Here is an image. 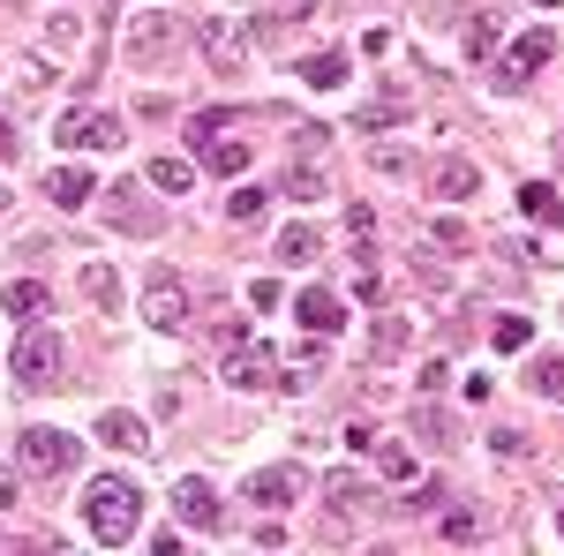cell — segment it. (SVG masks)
Masks as SVG:
<instances>
[{"mask_svg":"<svg viewBox=\"0 0 564 556\" xmlns=\"http://www.w3.org/2000/svg\"><path fill=\"white\" fill-rule=\"evenodd\" d=\"M249 301H257V308H279L286 294H279V279H257V286H249Z\"/></svg>","mask_w":564,"mask_h":556,"instance_id":"40","label":"cell"},{"mask_svg":"<svg viewBox=\"0 0 564 556\" xmlns=\"http://www.w3.org/2000/svg\"><path fill=\"white\" fill-rule=\"evenodd\" d=\"M436 504H444V481H422V489H406L391 512H399V519H422V512H436Z\"/></svg>","mask_w":564,"mask_h":556,"instance_id":"32","label":"cell"},{"mask_svg":"<svg viewBox=\"0 0 564 556\" xmlns=\"http://www.w3.org/2000/svg\"><path fill=\"white\" fill-rule=\"evenodd\" d=\"M294 324L316 331V339H332V331L347 324V301L332 294V286H302V294H294Z\"/></svg>","mask_w":564,"mask_h":556,"instance_id":"13","label":"cell"},{"mask_svg":"<svg viewBox=\"0 0 564 556\" xmlns=\"http://www.w3.org/2000/svg\"><path fill=\"white\" fill-rule=\"evenodd\" d=\"M181 39V15H166V8H143L129 31H121V61H135V68H159L166 53H174Z\"/></svg>","mask_w":564,"mask_h":556,"instance_id":"3","label":"cell"},{"mask_svg":"<svg viewBox=\"0 0 564 556\" xmlns=\"http://www.w3.org/2000/svg\"><path fill=\"white\" fill-rule=\"evenodd\" d=\"M106 218H113V233H166V211L159 204H143V188L135 181H121V188H106Z\"/></svg>","mask_w":564,"mask_h":556,"instance_id":"9","label":"cell"},{"mask_svg":"<svg viewBox=\"0 0 564 556\" xmlns=\"http://www.w3.org/2000/svg\"><path fill=\"white\" fill-rule=\"evenodd\" d=\"M391 121H406V98H384V106H369V113H361L354 129H361V135H384Z\"/></svg>","mask_w":564,"mask_h":556,"instance_id":"34","label":"cell"},{"mask_svg":"<svg viewBox=\"0 0 564 556\" xmlns=\"http://www.w3.org/2000/svg\"><path fill=\"white\" fill-rule=\"evenodd\" d=\"M302 84L308 90H339V84H347V53H308V61H302Z\"/></svg>","mask_w":564,"mask_h":556,"instance_id":"21","label":"cell"},{"mask_svg":"<svg viewBox=\"0 0 564 556\" xmlns=\"http://www.w3.org/2000/svg\"><path fill=\"white\" fill-rule=\"evenodd\" d=\"M263 211H271V196L234 181V196H226V218H234V226H263Z\"/></svg>","mask_w":564,"mask_h":556,"instance_id":"28","label":"cell"},{"mask_svg":"<svg viewBox=\"0 0 564 556\" xmlns=\"http://www.w3.org/2000/svg\"><path fill=\"white\" fill-rule=\"evenodd\" d=\"M226 384L234 391H279V353L263 339H234L226 346Z\"/></svg>","mask_w":564,"mask_h":556,"instance_id":"7","label":"cell"},{"mask_svg":"<svg viewBox=\"0 0 564 556\" xmlns=\"http://www.w3.org/2000/svg\"><path fill=\"white\" fill-rule=\"evenodd\" d=\"M0 211H8V188H0Z\"/></svg>","mask_w":564,"mask_h":556,"instance_id":"44","label":"cell"},{"mask_svg":"<svg viewBox=\"0 0 564 556\" xmlns=\"http://www.w3.org/2000/svg\"><path fill=\"white\" fill-rule=\"evenodd\" d=\"M406 339H414V331H406V316H377V331H369L377 353H406Z\"/></svg>","mask_w":564,"mask_h":556,"instance_id":"33","label":"cell"},{"mask_svg":"<svg viewBox=\"0 0 564 556\" xmlns=\"http://www.w3.org/2000/svg\"><path fill=\"white\" fill-rule=\"evenodd\" d=\"M53 135H61V143H84V151H113V143H121V121H113V113H90V106H68V113L53 121Z\"/></svg>","mask_w":564,"mask_h":556,"instance_id":"11","label":"cell"},{"mask_svg":"<svg viewBox=\"0 0 564 556\" xmlns=\"http://www.w3.org/2000/svg\"><path fill=\"white\" fill-rule=\"evenodd\" d=\"M174 519H181V526H196V534H218V526H226V504H218L212 481L181 473V481H174Z\"/></svg>","mask_w":564,"mask_h":556,"instance_id":"10","label":"cell"},{"mask_svg":"<svg viewBox=\"0 0 564 556\" xmlns=\"http://www.w3.org/2000/svg\"><path fill=\"white\" fill-rule=\"evenodd\" d=\"M294 497H302V473L294 467H263V473L241 481V504H263V512H286Z\"/></svg>","mask_w":564,"mask_h":556,"instance_id":"14","label":"cell"},{"mask_svg":"<svg viewBox=\"0 0 564 556\" xmlns=\"http://www.w3.org/2000/svg\"><path fill=\"white\" fill-rule=\"evenodd\" d=\"M430 249H452V257H459V249H475V233H467L459 218H436V226H430Z\"/></svg>","mask_w":564,"mask_h":556,"instance_id":"35","label":"cell"},{"mask_svg":"<svg viewBox=\"0 0 564 556\" xmlns=\"http://www.w3.org/2000/svg\"><path fill=\"white\" fill-rule=\"evenodd\" d=\"M23 143H15V121H0V159H15Z\"/></svg>","mask_w":564,"mask_h":556,"instance_id":"41","label":"cell"},{"mask_svg":"<svg viewBox=\"0 0 564 556\" xmlns=\"http://www.w3.org/2000/svg\"><path fill=\"white\" fill-rule=\"evenodd\" d=\"M8 504H15V473H0V512H8Z\"/></svg>","mask_w":564,"mask_h":556,"instance_id":"42","label":"cell"},{"mask_svg":"<svg viewBox=\"0 0 564 556\" xmlns=\"http://www.w3.org/2000/svg\"><path fill=\"white\" fill-rule=\"evenodd\" d=\"M444 542H452V549L481 542V512H475V504H452V512H444Z\"/></svg>","mask_w":564,"mask_h":556,"instance_id":"31","label":"cell"},{"mask_svg":"<svg viewBox=\"0 0 564 556\" xmlns=\"http://www.w3.org/2000/svg\"><path fill=\"white\" fill-rule=\"evenodd\" d=\"M23 473H76V459H84V444L68 436V428H23Z\"/></svg>","mask_w":564,"mask_h":556,"instance_id":"6","label":"cell"},{"mask_svg":"<svg viewBox=\"0 0 564 556\" xmlns=\"http://www.w3.org/2000/svg\"><path fill=\"white\" fill-rule=\"evenodd\" d=\"M520 211L534 218V226H564V196L550 188V181H527V188H520Z\"/></svg>","mask_w":564,"mask_h":556,"instance_id":"17","label":"cell"},{"mask_svg":"<svg viewBox=\"0 0 564 556\" xmlns=\"http://www.w3.org/2000/svg\"><path fill=\"white\" fill-rule=\"evenodd\" d=\"M422 188H430L436 204H467V196L481 188V166H475V159H430Z\"/></svg>","mask_w":564,"mask_h":556,"instance_id":"12","label":"cell"},{"mask_svg":"<svg viewBox=\"0 0 564 556\" xmlns=\"http://www.w3.org/2000/svg\"><path fill=\"white\" fill-rule=\"evenodd\" d=\"M324 188H332V173L316 166V159H294V166H286V196H294V204H316V196H324Z\"/></svg>","mask_w":564,"mask_h":556,"instance_id":"22","label":"cell"},{"mask_svg":"<svg viewBox=\"0 0 564 556\" xmlns=\"http://www.w3.org/2000/svg\"><path fill=\"white\" fill-rule=\"evenodd\" d=\"M84 294L106 308V316H121V279L106 271V263H84Z\"/></svg>","mask_w":564,"mask_h":556,"instance_id":"27","label":"cell"},{"mask_svg":"<svg viewBox=\"0 0 564 556\" xmlns=\"http://www.w3.org/2000/svg\"><path fill=\"white\" fill-rule=\"evenodd\" d=\"M98 444H113V451H151V428H143V414H98Z\"/></svg>","mask_w":564,"mask_h":556,"instance_id":"15","label":"cell"},{"mask_svg":"<svg viewBox=\"0 0 564 556\" xmlns=\"http://www.w3.org/2000/svg\"><path fill=\"white\" fill-rule=\"evenodd\" d=\"M151 188H166V196H188V188H196V166H188V159H151Z\"/></svg>","mask_w":564,"mask_h":556,"instance_id":"29","label":"cell"},{"mask_svg":"<svg viewBox=\"0 0 564 556\" xmlns=\"http://www.w3.org/2000/svg\"><path fill=\"white\" fill-rule=\"evenodd\" d=\"M308 257H324V233H316L308 218H294V226L279 233V263H308Z\"/></svg>","mask_w":564,"mask_h":556,"instance_id":"19","label":"cell"},{"mask_svg":"<svg viewBox=\"0 0 564 556\" xmlns=\"http://www.w3.org/2000/svg\"><path fill=\"white\" fill-rule=\"evenodd\" d=\"M324 497H332V512H339V519H354L361 504H369V489H361V473H332V481H324Z\"/></svg>","mask_w":564,"mask_h":556,"instance_id":"26","label":"cell"},{"mask_svg":"<svg viewBox=\"0 0 564 556\" xmlns=\"http://www.w3.org/2000/svg\"><path fill=\"white\" fill-rule=\"evenodd\" d=\"M45 196H53L61 211H76L84 196H98V181H90V166H53L45 173Z\"/></svg>","mask_w":564,"mask_h":556,"instance_id":"16","label":"cell"},{"mask_svg":"<svg viewBox=\"0 0 564 556\" xmlns=\"http://www.w3.org/2000/svg\"><path fill=\"white\" fill-rule=\"evenodd\" d=\"M8 377L23 391H53V377H61V331L53 324H23V339L8 353Z\"/></svg>","mask_w":564,"mask_h":556,"instance_id":"2","label":"cell"},{"mask_svg":"<svg viewBox=\"0 0 564 556\" xmlns=\"http://www.w3.org/2000/svg\"><path fill=\"white\" fill-rule=\"evenodd\" d=\"M377 467H384L391 481H406V473H414V451H406V444H384V436H377Z\"/></svg>","mask_w":564,"mask_h":556,"instance_id":"36","label":"cell"},{"mask_svg":"<svg viewBox=\"0 0 564 556\" xmlns=\"http://www.w3.org/2000/svg\"><path fill=\"white\" fill-rule=\"evenodd\" d=\"M414 436H430V444H459V422H452L444 406H430V399H414Z\"/></svg>","mask_w":564,"mask_h":556,"instance_id":"25","label":"cell"},{"mask_svg":"<svg viewBox=\"0 0 564 556\" xmlns=\"http://www.w3.org/2000/svg\"><path fill=\"white\" fill-rule=\"evenodd\" d=\"M497 45H505V15H497V8H481V15H467V53H475V61H489Z\"/></svg>","mask_w":564,"mask_h":556,"instance_id":"20","label":"cell"},{"mask_svg":"<svg viewBox=\"0 0 564 556\" xmlns=\"http://www.w3.org/2000/svg\"><path fill=\"white\" fill-rule=\"evenodd\" d=\"M557 534H564V504H557Z\"/></svg>","mask_w":564,"mask_h":556,"instance_id":"43","label":"cell"},{"mask_svg":"<svg viewBox=\"0 0 564 556\" xmlns=\"http://www.w3.org/2000/svg\"><path fill=\"white\" fill-rule=\"evenodd\" d=\"M444 377H452L444 361H422V399H436V391H444Z\"/></svg>","mask_w":564,"mask_h":556,"instance_id":"39","label":"cell"},{"mask_svg":"<svg viewBox=\"0 0 564 556\" xmlns=\"http://www.w3.org/2000/svg\"><path fill=\"white\" fill-rule=\"evenodd\" d=\"M143 324H151V331H188V324H196V294L181 286L174 271H159V279L143 286Z\"/></svg>","mask_w":564,"mask_h":556,"instance_id":"4","label":"cell"},{"mask_svg":"<svg viewBox=\"0 0 564 556\" xmlns=\"http://www.w3.org/2000/svg\"><path fill=\"white\" fill-rule=\"evenodd\" d=\"M527 391H534V399H550V406H564V353H534Z\"/></svg>","mask_w":564,"mask_h":556,"instance_id":"18","label":"cell"},{"mask_svg":"<svg viewBox=\"0 0 564 556\" xmlns=\"http://www.w3.org/2000/svg\"><path fill=\"white\" fill-rule=\"evenodd\" d=\"M84 519H90V534H98L106 549H121V542H135L143 489H135V481H121V473H98V481L84 489Z\"/></svg>","mask_w":564,"mask_h":556,"instance_id":"1","label":"cell"},{"mask_svg":"<svg viewBox=\"0 0 564 556\" xmlns=\"http://www.w3.org/2000/svg\"><path fill=\"white\" fill-rule=\"evenodd\" d=\"M550 53H557V31H550V23L520 31V45L497 61V90H527V76H542V68H550Z\"/></svg>","mask_w":564,"mask_h":556,"instance_id":"5","label":"cell"},{"mask_svg":"<svg viewBox=\"0 0 564 556\" xmlns=\"http://www.w3.org/2000/svg\"><path fill=\"white\" fill-rule=\"evenodd\" d=\"M347 233H354V241H369V233H377V211H369V204H347Z\"/></svg>","mask_w":564,"mask_h":556,"instance_id":"37","label":"cell"},{"mask_svg":"<svg viewBox=\"0 0 564 556\" xmlns=\"http://www.w3.org/2000/svg\"><path fill=\"white\" fill-rule=\"evenodd\" d=\"M196 45H204V61H212L218 76H241V61H249V31L234 15H204L196 23Z\"/></svg>","mask_w":564,"mask_h":556,"instance_id":"8","label":"cell"},{"mask_svg":"<svg viewBox=\"0 0 564 556\" xmlns=\"http://www.w3.org/2000/svg\"><path fill=\"white\" fill-rule=\"evenodd\" d=\"M218 129H234V106H212V113H196V135H218Z\"/></svg>","mask_w":564,"mask_h":556,"instance_id":"38","label":"cell"},{"mask_svg":"<svg viewBox=\"0 0 564 556\" xmlns=\"http://www.w3.org/2000/svg\"><path fill=\"white\" fill-rule=\"evenodd\" d=\"M557 143H564V135H557Z\"/></svg>","mask_w":564,"mask_h":556,"instance_id":"46","label":"cell"},{"mask_svg":"<svg viewBox=\"0 0 564 556\" xmlns=\"http://www.w3.org/2000/svg\"><path fill=\"white\" fill-rule=\"evenodd\" d=\"M542 8H557V0H542Z\"/></svg>","mask_w":564,"mask_h":556,"instance_id":"45","label":"cell"},{"mask_svg":"<svg viewBox=\"0 0 564 556\" xmlns=\"http://www.w3.org/2000/svg\"><path fill=\"white\" fill-rule=\"evenodd\" d=\"M204 166L226 173V181H241V173H249V143H204Z\"/></svg>","mask_w":564,"mask_h":556,"instance_id":"30","label":"cell"},{"mask_svg":"<svg viewBox=\"0 0 564 556\" xmlns=\"http://www.w3.org/2000/svg\"><path fill=\"white\" fill-rule=\"evenodd\" d=\"M0 308H8V316H45V308H53V294H45L39 279H15V286L0 294Z\"/></svg>","mask_w":564,"mask_h":556,"instance_id":"23","label":"cell"},{"mask_svg":"<svg viewBox=\"0 0 564 556\" xmlns=\"http://www.w3.org/2000/svg\"><path fill=\"white\" fill-rule=\"evenodd\" d=\"M489 346H497V353H527V346H534V316H497V324H489Z\"/></svg>","mask_w":564,"mask_h":556,"instance_id":"24","label":"cell"}]
</instances>
